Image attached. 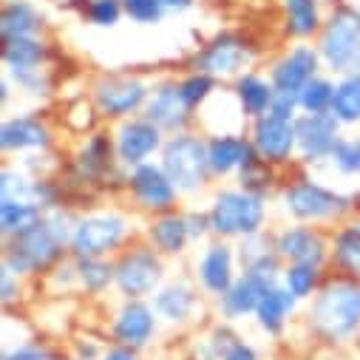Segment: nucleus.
I'll list each match as a JSON object with an SVG mask.
<instances>
[{"mask_svg": "<svg viewBox=\"0 0 360 360\" xmlns=\"http://www.w3.org/2000/svg\"><path fill=\"white\" fill-rule=\"evenodd\" d=\"M74 230H68V219L63 210H54L49 216H43L37 224H32L29 230L12 236V244L6 250V261L4 266H9L15 276H26V273H37L46 269L49 264H54L63 252V244L71 241Z\"/></svg>", "mask_w": 360, "mask_h": 360, "instance_id": "1", "label": "nucleus"}, {"mask_svg": "<svg viewBox=\"0 0 360 360\" xmlns=\"http://www.w3.org/2000/svg\"><path fill=\"white\" fill-rule=\"evenodd\" d=\"M312 323L332 340L352 335L360 326V287L352 281L329 284L312 307Z\"/></svg>", "mask_w": 360, "mask_h": 360, "instance_id": "2", "label": "nucleus"}, {"mask_svg": "<svg viewBox=\"0 0 360 360\" xmlns=\"http://www.w3.org/2000/svg\"><path fill=\"white\" fill-rule=\"evenodd\" d=\"M162 167L179 191H185V193L199 191L205 185L207 170H210L207 148L196 136L179 134L162 148Z\"/></svg>", "mask_w": 360, "mask_h": 360, "instance_id": "3", "label": "nucleus"}, {"mask_svg": "<svg viewBox=\"0 0 360 360\" xmlns=\"http://www.w3.org/2000/svg\"><path fill=\"white\" fill-rule=\"evenodd\" d=\"M264 224V199L252 191H227L216 196L210 227L219 236H255Z\"/></svg>", "mask_w": 360, "mask_h": 360, "instance_id": "4", "label": "nucleus"}, {"mask_svg": "<svg viewBox=\"0 0 360 360\" xmlns=\"http://www.w3.org/2000/svg\"><path fill=\"white\" fill-rule=\"evenodd\" d=\"M321 54L332 71L354 74L360 68V15L349 9L338 12L323 29Z\"/></svg>", "mask_w": 360, "mask_h": 360, "instance_id": "5", "label": "nucleus"}, {"mask_svg": "<svg viewBox=\"0 0 360 360\" xmlns=\"http://www.w3.org/2000/svg\"><path fill=\"white\" fill-rule=\"evenodd\" d=\"M128 236V224L120 216H91L74 227L71 250L77 258H100L117 250Z\"/></svg>", "mask_w": 360, "mask_h": 360, "instance_id": "6", "label": "nucleus"}, {"mask_svg": "<svg viewBox=\"0 0 360 360\" xmlns=\"http://www.w3.org/2000/svg\"><path fill=\"white\" fill-rule=\"evenodd\" d=\"M284 202H287V210L295 216V219H304V221H318V219H332V216H340L343 210H349V199L323 188V185H315V182H298L292 185L287 193H284Z\"/></svg>", "mask_w": 360, "mask_h": 360, "instance_id": "7", "label": "nucleus"}, {"mask_svg": "<svg viewBox=\"0 0 360 360\" xmlns=\"http://www.w3.org/2000/svg\"><path fill=\"white\" fill-rule=\"evenodd\" d=\"M162 278V264L150 250H134L114 266V281L128 298H142L153 292Z\"/></svg>", "mask_w": 360, "mask_h": 360, "instance_id": "8", "label": "nucleus"}, {"mask_svg": "<svg viewBox=\"0 0 360 360\" xmlns=\"http://www.w3.org/2000/svg\"><path fill=\"white\" fill-rule=\"evenodd\" d=\"M255 150L266 162H287L295 142V120L278 117L273 111H266L264 117H255Z\"/></svg>", "mask_w": 360, "mask_h": 360, "instance_id": "9", "label": "nucleus"}, {"mask_svg": "<svg viewBox=\"0 0 360 360\" xmlns=\"http://www.w3.org/2000/svg\"><path fill=\"white\" fill-rule=\"evenodd\" d=\"M295 142L304 153V159L315 162L323 156H332L338 139V117L335 114H304L295 120Z\"/></svg>", "mask_w": 360, "mask_h": 360, "instance_id": "10", "label": "nucleus"}, {"mask_svg": "<svg viewBox=\"0 0 360 360\" xmlns=\"http://www.w3.org/2000/svg\"><path fill=\"white\" fill-rule=\"evenodd\" d=\"M131 191L139 199V205L148 207V210H167L176 202V193H179V188L170 182L165 167H156V165H148V162L134 167Z\"/></svg>", "mask_w": 360, "mask_h": 360, "instance_id": "11", "label": "nucleus"}, {"mask_svg": "<svg viewBox=\"0 0 360 360\" xmlns=\"http://www.w3.org/2000/svg\"><path fill=\"white\" fill-rule=\"evenodd\" d=\"M162 148V128L150 120H134L125 122L117 134V156L122 165H145V159Z\"/></svg>", "mask_w": 360, "mask_h": 360, "instance_id": "12", "label": "nucleus"}, {"mask_svg": "<svg viewBox=\"0 0 360 360\" xmlns=\"http://www.w3.org/2000/svg\"><path fill=\"white\" fill-rule=\"evenodd\" d=\"M148 97V88L139 79H103L97 85V105L108 117H128Z\"/></svg>", "mask_w": 360, "mask_h": 360, "instance_id": "13", "label": "nucleus"}, {"mask_svg": "<svg viewBox=\"0 0 360 360\" xmlns=\"http://www.w3.org/2000/svg\"><path fill=\"white\" fill-rule=\"evenodd\" d=\"M247 60H250L247 46H244L238 37L224 34V37H219L216 43H210V46L199 54L196 68H199L202 74H210V77H227V74H236Z\"/></svg>", "mask_w": 360, "mask_h": 360, "instance_id": "14", "label": "nucleus"}, {"mask_svg": "<svg viewBox=\"0 0 360 360\" xmlns=\"http://www.w3.org/2000/svg\"><path fill=\"white\" fill-rule=\"evenodd\" d=\"M315 68H318V54L312 49H307V46H298L295 51H290L273 68V85H276V91H292V94H298L309 79H315Z\"/></svg>", "mask_w": 360, "mask_h": 360, "instance_id": "15", "label": "nucleus"}, {"mask_svg": "<svg viewBox=\"0 0 360 360\" xmlns=\"http://www.w3.org/2000/svg\"><path fill=\"white\" fill-rule=\"evenodd\" d=\"M148 120L162 131H182L191 120V108L185 105L179 85H162L148 103Z\"/></svg>", "mask_w": 360, "mask_h": 360, "instance_id": "16", "label": "nucleus"}, {"mask_svg": "<svg viewBox=\"0 0 360 360\" xmlns=\"http://www.w3.org/2000/svg\"><path fill=\"white\" fill-rule=\"evenodd\" d=\"M278 255L290 258L292 264H312L318 266L323 258H326V244L323 238L309 230V227H292V230H284L278 236V244H276Z\"/></svg>", "mask_w": 360, "mask_h": 360, "instance_id": "17", "label": "nucleus"}, {"mask_svg": "<svg viewBox=\"0 0 360 360\" xmlns=\"http://www.w3.org/2000/svg\"><path fill=\"white\" fill-rule=\"evenodd\" d=\"M150 335H153V309L139 304V301L125 304L120 309V315H117L114 338L122 346H142Z\"/></svg>", "mask_w": 360, "mask_h": 360, "instance_id": "18", "label": "nucleus"}, {"mask_svg": "<svg viewBox=\"0 0 360 360\" xmlns=\"http://www.w3.org/2000/svg\"><path fill=\"white\" fill-rule=\"evenodd\" d=\"M0 145L4 150H37L49 145V128L34 117L6 120L0 131Z\"/></svg>", "mask_w": 360, "mask_h": 360, "instance_id": "19", "label": "nucleus"}, {"mask_svg": "<svg viewBox=\"0 0 360 360\" xmlns=\"http://www.w3.org/2000/svg\"><path fill=\"white\" fill-rule=\"evenodd\" d=\"M199 276H202V284L213 295H224L233 287V252H230V247L213 244L199 264Z\"/></svg>", "mask_w": 360, "mask_h": 360, "instance_id": "20", "label": "nucleus"}, {"mask_svg": "<svg viewBox=\"0 0 360 360\" xmlns=\"http://www.w3.org/2000/svg\"><path fill=\"white\" fill-rule=\"evenodd\" d=\"M250 156H252L250 142L241 139V136H233V134L213 136L210 145H207V162H210L213 173H230L236 167L241 170Z\"/></svg>", "mask_w": 360, "mask_h": 360, "instance_id": "21", "label": "nucleus"}, {"mask_svg": "<svg viewBox=\"0 0 360 360\" xmlns=\"http://www.w3.org/2000/svg\"><path fill=\"white\" fill-rule=\"evenodd\" d=\"M292 307H295V295H292L287 287H278V284L266 287L264 295H261V301H258V309H255L261 329H266V332H281V326L287 323Z\"/></svg>", "mask_w": 360, "mask_h": 360, "instance_id": "22", "label": "nucleus"}, {"mask_svg": "<svg viewBox=\"0 0 360 360\" xmlns=\"http://www.w3.org/2000/svg\"><path fill=\"white\" fill-rule=\"evenodd\" d=\"M0 193L4 199H18V202H29L37 207H46L54 202V188L40 179H26L15 170H4V182H0Z\"/></svg>", "mask_w": 360, "mask_h": 360, "instance_id": "23", "label": "nucleus"}, {"mask_svg": "<svg viewBox=\"0 0 360 360\" xmlns=\"http://www.w3.org/2000/svg\"><path fill=\"white\" fill-rule=\"evenodd\" d=\"M264 290H266L264 281H258L255 276L244 273V276H241L238 281H233V287L221 295V309H224V315H227V318H241V315H247V312H255V309H258V301H261V295H264Z\"/></svg>", "mask_w": 360, "mask_h": 360, "instance_id": "24", "label": "nucleus"}, {"mask_svg": "<svg viewBox=\"0 0 360 360\" xmlns=\"http://www.w3.org/2000/svg\"><path fill=\"white\" fill-rule=\"evenodd\" d=\"M236 94L241 103V111L247 117H264L269 108H273V97H276V88H269L261 77L255 74H244L236 85Z\"/></svg>", "mask_w": 360, "mask_h": 360, "instance_id": "25", "label": "nucleus"}, {"mask_svg": "<svg viewBox=\"0 0 360 360\" xmlns=\"http://www.w3.org/2000/svg\"><path fill=\"white\" fill-rule=\"evenodd\" d=\"M37 29H40V15L34 12V6H29L26 0H12V4H6L4 15H0V32H4V40L32 37Z\"/></svg>", "mask_w": 360, "mask_h": 360, "instance_id": "26", "label": "nucleus"}, {"mask_svg": "<svg viewBox=\"0 0 360 360\" xmlns=\"http://www.w3.org/2000/svg\"><path fill=\"white\" fill-rule=\"evenodd\" d=\"M193 309H196V295L188 284H170L156 295V312L165 321L179 323V321L191 318Z\"/></svg>", "mask_w": 360, "mask_h": 360, "instance_id": "27", "label": "nucleus"}, {"mask_svg": "<svg viewBox=\"0 0 360 360\" xmlns=\"http://www.w3.org/2000/svg\"><path fill=\"white\" fill-rule=\"evenodd\" d=\"M150 238L162 252H182L191 238V224L185 216H162L150 227Z\"/></svg>", "mask_w": 360, "mask_h": 360, "instance_id": "28", "label": "nucleus"}, {"mask_svg": "<svg viewBox=\"0 0 360 360\" xmlns=\"http://www.w3.org/2000/svg\"><path fill=\"white\" fill-rule=\"evenodd\" d=\"M40 219H43V213H40L37 205L18 202V199H0V224H4V236L6 238L29 230Z\"/></svg>", "mask_w": 360, "mask_h": 360, "instance_id": "29", "label": "nucleus"}, {"mask_svg": "<svg viewBox=\"0 0 360 360\" xmlns=\"http://www.w3.org/2000/svg\"><path fill=\"white\" fill-rule=\"evenodd\" d=\"M332 114L338 122H357L360 120V74H349L335 85Z\"/></svg>", "mask_w": 360, "mask_h": 360, "instance_id": "30", "label": "nucleus"}, {"mask_svg": "<svg viewBox=\"0 0 360 360\" xmlns=\"http://www.w3.org/2000/svg\"><path fill=\"white\" fill-rule=\"evenodd\" d=\"M46 60V46L34 37H12L4 46V63L15 71V68H40V63Z\"/></svg>", "mask_w": 360, "mask_h": 360, "instance_id": "31", "label": "nucleus"}, {"mask_svg": "<svg viewBox=\"0 0 360 360\" xmlns=\"http://www.w3.org/2000/svg\"><path fill=\"white\" fill-rule=\"evenodd\" d=\"M287 26L295 37H307L318 29V4L315 0H284Z\"/></svg>", "mask_w": 360, "mask_h": 360, "instance_id": "32", "label": "nucleus"}, {"mask_svg": "<svg viewBox=\"0 0 360 360\" xmlns=\"http://www.w3.org/2000/svg\"><path fill=\"white\" fill-rule=\"evenodd\" d=\"M335 261L349 276H360V227H346L335 238Z\"/></svg>", "mask_w": 360, "mask_h": 360, "instance_id": "33", "label": "nucleus"}, {"mask_svg": "<svg viewBox=\"0 0 360 360\" xmlns=\"http://www.w3.org/2000/svg\"><path fill=\"white\" fill-rule=\"evenodd\" d=\"M332 100H335V85L326 82V79H309L298 91V105L307 114H326V111H332Z\"/></svg>", "mask_w": 360, "mask_h": 360, "instance_id": "34", "label": "nucleus"}, {"mask_svg": "<svg viewBox=\"0 0 360 360\" xmlns=\"http://www.w3.org/2000/svg\"><path fill=\"white\" fill-rule=\"evenodd\" d=\"M111 165V142L103 136H91L85 142V150L79 153V167L88 176H100Z\"/></svg>", "mask_w": 360, "mask_h": 360, "instance_id": "35", "label": "nucleus"}, {"mask_svg": "<svg viewBox=\"0 0 360 360\" xmlns=\"http://www.w3.org/2000/svg\"><path fill=\"white\" fill-rule=\"evenodd\" d=\"M74 273H77V278L82 281V287L91 290V292H100V290L114 278V269L105 266L100 258H79L77 266H74Z\"/></svg>", "mask_w": 360, "mask_h": 360, "instance_id": "36", "label": "nucleus"}, {"mask_svg": "<svg viewBox=\"0 0 360 360\" xmlns=\"http://www.w3.org/2000/svg\"><path fill=\"white\" fill-rule=\"evenodd\" d=\"M315 284H318V266H312V264H292L287 273H284V287H287L295 298L312 295Z\"/></svg>", "mask_w": 360, "mask_h": 360, "instance_id": "37", "label": "nucleus"}, {"mask_svg": "<svg viewBox=\"0 0 360 360\" xmlns=\"http://www.w3.org/2000/svg\"><path fill=\"white\" fill-rule=\"evenodd\" d=\"M210 91H213V77L210 74H193V77H188L185 82H179V94H182V100H185V105L193 111V108H199L207 97H210Z\"/></svg>", "mask_w": 360, "mask_h": 360, "instance_id": "38", "label": "nucleus"}, {"mask_svg": "<svg viewBox=\"0 0 360 360\" xmlns=\"http://www.w3.org/2000/svg\"><path fill=\"white\" fill-rule=\"evenodd\" d=\"M332 162L340 173H360V139H340L332 150Z\"/></svg>", "mask_w": 360, "mask_h": 360, "instance_id": "39", "label": "nucleus"}, {"mask_svg": "<svg viewBox=\"0 0 360 360\" xmlns=\"http://www.w3.org/2000/svg\"><path fill=\"white\" fill-rule=\"evenodd\" d=\"M125 15L136 23H156L165 15V4L162 0H122Z\"/></svg>", "mask_w": 360, "mask_h": 360, "instance_id": "40", "label": "nucleus"}, {"mask_svg": "<svg viewBox=\"0 0 360 360\" xmlns=\"http://www.w3.org/2000/svg\"><path fill=\"white\" fill-rule=\"evenodd\" d=\"M122 12H125V6L120 0H91V6H88V20L94 26H114Z\"/></svg>", "mask_w": 360, "mask_h": 360, "instance_id": "41", "label": "nucleus"}, {"mask_svg": "<svg viewBox=\"0 0 360 360\" xmlns=\"http://www.w3.org/2000/svg\"><path fill=\"white\" fill-rule=\"evenodd\" d=\"M12 74H15V79H18V85L23 88V91L46 94L49 79H46V74H40V68H15Z\"/></svg>", "mask_w": 360, "mask_h": 360, "instance_id": "42", "label": "nucleus"}, {"mask_svg": "<svg viewBox=\"0 0 360 360\" xmlns=\"http://www.w3.org/2000/svg\"><path fill=\"white\" fill-rule=\"evenodd\" d=\"M295 108H301L298 105V94H292V91H276V97H273V114H278V117H287V120H292L295 117Z\"/></svg>", "mask_w": 360, "mask_h": 360, "instance_id": "43", "label": "nucleus"}, {"mask_svg": "<svg viewBox=\"0 0 360 360\" xmlns=\"http://www.w3.org/2000/svg\"><path fill=\"white\" fill-rule=\"evenodd\" d=\"M4 360H51V354L40 346H20V349L9 352Z\"/></svg>", "mask_w": 360, "mask_h": 360, "instance_id": "44", "label": "nucleus"}, {"mask_svg": "<svg viewBox=\"0 0 360 360\" xmlns=\"http://www.w3.org/2000/svg\"><path fill=\"white\" fill-rule=\"evenodd\" d=\"M221 360H258V357H255V349H252L250 343L233 340V343H230V349L224 352V357H221Z\"/></svg>", "mask_w": 360, "mask_h": 360, "instance_id": "45", "label": "nucleus"}, {"mask_svg": "<svg viewBox=\"0 0 360 360\" xmlns=\"http://www.w3.org/2000/svg\"><path fill=\"white\" fill-rule=\"evenodd\" d=\"M15 295H18L15 273H12L9 266H4V301H6V304H12V301H15Z\"/></svg>", "mask_w": 360, "mask_h": 360, "instance_id": "46", "label": "nucleus"}, {"mask_svg": "<svg viewBox=\"0 0 360 360\" xmlns=\"http://www.w3.org/2000/svg\"><path fill=\"white\" fill-rule=\"evenodd\" d=\"M105 360H136V354H134L128 346H122V349H114V352H108V354H105Z\"/></svg>", "mask_w": 360, "mask_h": 360, "instance_id": "47", "label": "nucleus"}, {"mask_svg": "<svg viewBox=\"0 0 360 360\" xmlns=\"http://www.w3.org/2000/svg\"><path fill=\"white\" fill-rule=\"evenodd\" d=\"M162 4H165V9H188L193 0H162Z\"/></svg>", "mask_w": 360, "mask_h": 360, "instance_id": "48", "label": "nucleus"}]
</instances>
